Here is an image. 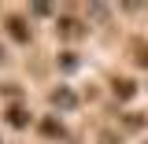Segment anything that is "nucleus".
Listing matches in <instances>:
<instances>
[{
  "instance_id": "nucleus-2",
  "label": "nucleus",
  "mask_w": 148,
  "mask_h": 144,
  "mask_svg": "<svg viewBox=\"0 0 148 144\" xmlns=\"http://www.w3.org/2000/svg\"><path fill=\"white\" fill-rule=\"evenodd\" d=\"M59 30H63L67 37H78V33H82V22H78V18H63V22H59Z\"/></svg>"
},
{
  "instance_id": "nucleus-4",
  "label": "nucleus",
  "mask_w": 148,
  "mask_h": 144,
  "mask_svg": "<svg viewBox=\"0 0 148 144\" xmlns=\"http://www.w3.org/2000/svg\"><path fill=\"white\" fill-rule=\"evenodd\" d=\"M52 104H63V107H71V104H74V96H71L67 89H59V92H52Z\"/></svg>"
},
{
  "instance_id": "nucleus-6",
  "label": "nucleus",
  "mask_w": 148,
  "mask_h": 144,
  "mask_svg": "<svg viewBox=\"0 0 148 144\" xmlns=\"http://www.w3.org/2000/svg\"><path fill=\"white\" fill-rule=\"evenodd\" d=\"M0 59H4V48H0Z\"/></svg>"
},
{
  "instance_id": "nucleus-3",
  "label": "nucleus",
  "mask_w": 148,
  "mask_h": 144,
  "mask_svg": "<svg viewBox=\"0 0 148 144\" xmlns=\"http://www.w3.org/2000/svg\"><path fill=\"white\" fill-rule=\"evenodd\" d=\"M115 96L130 100V96H133V81H126V78H122V81H115Z\"/></svg>"
},
{
  "instance_id": "nucleus-5",
  "label": "nucleus",
  "mask_w": 148,
  "mask_h": 144,
  "mask_svg": "<svg viewBox=\"0 0 148 144\" xmlns=\"http://www.w3.org/2000/svg\"><path fill=\"white\" fill-rule=\"evenodd\" d=\"M8 115H11V126H26V115H22V111H18V107H11V111H8Z\"/></svg>"
},
{
  "instance_id": "nucleus-1",
  "label": "nucleus",
  "mask_w": 148,
  "mask_h": 144,
  "mask_svg": "<svg viewBox=\"0 0 148 144\" xmlns=\"http://www.w3.org/2000/svg\"><path fill=\"white\" fill-rule=\"evenodd\" d=\"M8 33L15 37V41H30V30H26L22 18H11V22H8Z\"/></svg>"
}]
</instances>
